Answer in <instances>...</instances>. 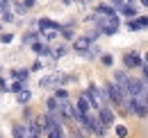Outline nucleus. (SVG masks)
<instances>
[{"instance_id":"nucleus-13","label":"nucleus","mask_w":148,"mask_h":138,"mask_svg":"<svg viewBox=\"0 0 148 138\" xmlns=\"http://www.w3.org/2000/svg\"><path fill=\"white\" fill-rule=\"evenodd\" d=\"M30 48H32V50L37 52L39 57H48V54H53V50H50V48H48L46 43H41V41H37V43H32Z\"/></svg>"},{"instance_id":"nucleus-25","label":"nucleus","mask_w":148,"mask_h":138,"mask_svg":"<svg viewBox=\"0 0 148 138\" xmlns=\"http://www.w3.org/2000/svg\"><path fill=\"white\" fill-rule=\"evenodd\" d=\"M41 36L46 41H55L57 36H59V30H46V32H41Z\"/></svg>"},{"instance_id":"nucleus-16","label":"nucleus","mask_w":148,"mask_h":138,"mask_svg":"<svg viewBox=\"0 0 148 138\" xmlns=\"http://www.w3.org/2000/svg\"><path fill=\"white\" fill-rule=\"evenodd\" d=\"M14 79H18V82H27V77H30V70L27 68H18V70H12L9 72Z\"/></svg>"},{"instance_id":"nucleus-2","label":"nucleus","mask_w":148,"mask_h":138,"mask_svg":"<svg viewBox=\"0 0 148 138\" xmlns=\"http://www.w3.org/2000/svg\"><path fill=\"white\" fill-rule=\"evenodd\" d=\"M103 91H105V95H107V100H110V102H114L116 106H123V102H125V95H123V91L116 86L114 82H107Z\"/></svg>"},{"instance_id":"nucleus-24","label":"nucleus","mask_w":148,"mask_h":138,"mask_svg":"<svg viewBox=\"0 0 148 138\" xmlns=\"http://www.w3.org/2000/svg\"><path fill=\"white\" fill-rule=\"evenodd\" d=\"M55 97L59 100V102L69 100V91H66V88H62V86H57V88H55Z\"/></svg>"},{"instance_id":"nucleus-30","label":"nucleus","mask_w":148,"mask_h":138,"mask_svg":"<svg viewBox=\"0 0 148 138\" xmlns=\"http://www.w3.org/2000/svg\"><path fill=\"white\" fill-rule=\"evenodd\" d=\"M134 20H137V25H139V30H146V27H148V16H137Z\"/></svg>"},{"instance_id":"nucleus-20","label":"nucleus","mask_w":148,"mask_h":138,"mask_svg":"<svg viewBox=\"0 0 148 138\" xmlns=\"http://www.w3.org/2000/svg\"><path fill=\"white\" fill-rule=\"evenodd\" d=\"M59 36H64L66 41H71V39H75V34H73V27H71V25H66V27L62 25V30H59Z\"/></svg>"},{"instance_id":"nucleus-22","label":"nucleus","mask_w":148,"mask_h":138,"mask_svg":"<svg viewBox=\"0 0 148 138\" xmlns=\"http://www.w3.org/2000/svg\"><path fill=\"white\" fill-rule=\"evenodd\" d=\"M0 20H2V23H14V20H16V14H14L12 9H7V12L0 14Z\"/></svg>"},{"instance_id":"nucleus-42","label":"nucleus","mask_w":148,"mask_h":138,"mask_svg":"<svg viewBox=\"0 0 148 138\" xmlns=\"http://www.w3.org/2000/svg\"><path fill=\"white\" fill-rule=\"evenodd\" d=\"M0 34H2V20H0Z\"/></svg>"},{"instance_id":"nucleus-37","label":"nucleus","mask_w":148,"mask_h":138,"mask_svg":"<svg viewBox=\"0 0 148 138\" xmlns=\"http://www.w3.org/2000/svg\"><path fill=\"white\" fill-rule=\"evenodd\" d=\"M0 91L7 93V82H5V77H0Z\"/></svg>"},{"instance_id":"nucleus-5","label":"nucleus","mask_w":148,"mask_h":138,"mask_svg":"<svg viewBox=\"0 0 148 138\" xmlns=\"http://www.w3.org/2000/svg\"><path fill=\"white\" fill-rule=\"evenodd\" d=\"M123 66L125 68H141L144 59H141L139 52H128V54H123Z\"/></svg>"},{"instance_id":"nucleus-36","label":"nucleus","mask_w":148,"mask_h":138,"mask_svg":"<svg viewBox=\"0 0 148 138\" xmlns=\"http://www.w3.org/2000/svg\"><path fill=\"white\" fill-rule=\"evenodd\" d=\"M141 72H144V79L148 82V64H144V66H141Z\"/></svg>"},{"instance_id":"nucleus-15","label":"nucleus","mask_w":148,"mask_h":138,"mask_svg":"<svg viewBox=\"0 0 148 138\" xmlns=\"http://www.w3.org/2000/svg\"><path fill=\"white\" fill-rule=\"evenodd\" d=\"M119 14L125 18H137V7L134 5H123L121 9H119Z\"/></svg>"},{"instance_id":"nucleus-3","label":"nucleus","mask_w":148,"mask_h":138,"mask_svg":"<svg viewBox=\"0 0 148 138\" xmlns=\"http://www.w3.org/2000/svg\"><path fill=\"white\" fill-rule=\"evenodd\" d=\"M87 95H89V100H91L93 109H100V106H105V102H107V95H105V91L98 86H89L87 88Z\"/></svg>"},{"instance_id":"nucleus-29","label":"nucleus","mask_w":148,"mask_h":138,"mask_svg":"<svg viewBox=\"0 0 148 138\" xmlns=\"http://www.w3.org/2000/svg\"><path fill=\"white\" fill-rule=\"evenodd\" d=\"M100 64L110 68V66H114V57L112 54H100Z\"/></svg>"},{"instance_id":"nucleus-12","label":"nucleus","mask_w":148,"mask_h":138,"mask_svg":"<svg viewBox=\"0 0 148 138\" xmlns=\"http://www.w3.org/2000/svg\"><path fill=\"white\" fill-rule=\"evenodd\" d=\"M39 30L41 32H46V30H62V25L50 20V18H39Z\"/></svg>"},{"instance_id":"nucleus-35","label":"nucleus","mask_w":148,"mask_h":138,"mask_svg":"<svg viewBox=\"0 0 148 138\" xmlns=\"http://www.w3.org/2000/svg\"><path fill=\"white\" fill-rule=\"evenodd\" d=\"M71 138H84V136H82L80 129H73V131H71Z\"/></svg>"},{"instance_id":"nucleus-23","label":"nucleus","mask_w":148,"mask_h":138,"mask_svg":"<svg viewBox=\"0 0 148 138\" xmlns=\"http://www.w3.org/2000/svg\"><path fill=\"white\" fill-rule=\"evenodd\" d=\"M66 54H69V45H57L55 50H53V57H57V59H62Z\"/></svg>"},{"instance_id":"nucleus-4","label":"nucleus","mask_w":148,"mask_h":138,"mask_svg":"<svg viewBox=\"0 0 148 138\" xmlns=\"http://www.w3.org/2000/svg\"><path fill=\"white\" fill-rule=\"evenodd\" d=\"M144 91H146V79H137V77H130V82H128V95H130V97L144 95Z\"/></svg>"},{"instance_id":"nucleus-26","label":"nucleus","mask_w":148,"mask_h":138,"mask_svg":"<svg viewBox=\"0 0 148 138\" xmlns=\"http://www.w3.org/2000/svg\"><path fill=\"white\" fill-rule=\"evenodd\" d=\"M46 134H48V138H66L62 127H55V129H50V131H46Z\"/></svg>"},{"instance_id":"nucleus-40","label":"nucleus","mask_w":148,"mask_h":138,"mask_svg":"<svg viewBox=\"0 0 148 138\" xmlns=\"http://www.w3.org/2000/svg\"><path fill=\"white\" fill-rule=\"evenodd\" d=\"M144 64H148V52H146V54H144Z\"/></svg>"},{"instance_id":"nucleus-18","label":"nucleus","mask_w":148,"mask_h":138,"mask_svg":"<svg viewBox=\"0 0 148 138\" xmlns=\"http://www.w3.org/2000/svg\"><path fill=\"white\" fill-rule=\"evenodd\" d=\"M39 39H41L39 32H27V34L23 36V43H25V45H32V43H37Z\"/></svg>"},{"instance_id":"nucleus-7","label":"nucleus","mask_w":148,"mask_h":138,"mask_svg":"<svg viewBox=\"0 0 148 138\" xmlns=\"http://www.w3.org/2000/svg\"><path fill=\"white\" fill-rule=\"evenodd\" d=\"M62 79H64V77H62L59 72H53V75H46V77H41V79H39V86H41V88L59 86V84H62Z\"/></svg>"},{"instance_id":"nucleus-41","label":"nucleus","mask_w":148,"mask_h":138,"mask_svg":"<svg viewBox=\"0 0 148 138\" xmlns=\"http://www.w3.org/2000/svg\"><path fill=\"white\" fill-rule=\"evenodd\" d=\"M141 5H144V7H148V0H141Z\"/></svg>"},{"instance_id":"nucleus-43","label":"nucleus","mask_w":148,"mask_h":138,"mask_svg":"<svg viewBox=\"0 0 148 138\" xmlns=\"http://www.w3.org/2000/svg\"><path fill=\"white\" fill-rule=\"evenodd\" d=\"M0 138H2V136H0Z\"/></svg>"},{"instance_id":"nucleus-32","label":"nucleus","mask_w":148,"mask_h":138,"mask_svg":"<svg viewBox=\"0 0 148 138\" xmlns=\"http://www.w3.org/2000/svg\"><path fill=\"white\" fill-rule=\"evenodd\" d=\"M98 54H100V48H98V45H91V48L87 50V57H98Z\"/></svg>"},{"instance_id":"nucleus-34","label":"nucleus","mask_w":148,"mask_h":138,"mask_svg":"<svg viewBox=\"0 0 148 138\" xmlns=\"http://www.w3.org/2000/svg\"><path fill=\"white\" fill-rule=\"evenodd\" d=\"M21 2H23V5H25V7H27V9H32V7H34V5H37V0H21Z\"/></svg>"},{"instance_id":"nucleus-10","label":"nucleus","mask_w":148,"mask_h":138,"mask_svg":"<svg viewBox=\"0 0 148 138\" xmlns=\"http://www.w3.org/2000/svg\"><path fill=\"white\" fill-rule=\"evenodd\" d=\"M128 82H130V77L125 72H114V84L123 91V95H128Z\"/></svg>"},{"instance_id":"nucleus-21","label":"nucleus","mask_w":148,"mask_h":138,"mask_svg":"<svg viewBox=\"0 0 148 138\" xmlns=\"http://www.w3.org/2000/svg\"><path fill=\"white\" fill-rule=\"evenodd\" d=\"M30 97H32V93H30L27 88H23V91H21L18 95H16V100H18V104H27V102H30Z\"/></svg>"},{"instance_id":"nucleus-28","label":"nucleus","mask_w":148,"mask_h":138,"mask_svg":"<svg viewBox=\"0 0 148 138\" xmlns=\"http://www.w3.org/2000/svg\"><path fill=\"white\" fill-rule=\"evenodd\" d=\"M23 82H18V79H14V82H12V86H9V91H12V93H16V95H18L21 91H23Z\"/></svg>"},{"instance_id":"nucleus-17","label":"nucleus","mask_w":148,"mask_h":138,"mask_svg":"<svg viewBox=\"0 0 148 138\" xmlns=\"http://www.w3.org/2000/svg\"><path fill=\"white\" fill-rule=\"evenodd\" d=\"M12 136H14V138H27V127L14 124V127H12Z\"/></svg>"},{"instance_id":"nucleus-14","label":"nucleus","mask_w":148,"mask_h":138,"mask_svg":"<svg viewBox=\"0 0 148 138\" xmlns=\"http://www.w3.org/2000/svg\"><path fill=\"white\" fill-rule=\"evenodd\" d=\"M96 14H100V16H119V12L112 5H98L96 7Z\"/></svg>"},{"instance_id":"nucleus-27","label":"nucleus","mask_w":148,"mask_h":138,"mask_svg":"<svg viewBox=\"0 0 148 138\" xmlns=\"http://www.w3.org/2000/svg\"><path fill=\"white\" fill-rule=\"evenodd\" d=\"M25 12H27V7H25L21 0H16V5H14V14H16V16H23Z\"/></svg>"},{"instance_id":"nucleus-31","label":"nucleus","mask_w":148,"mask_h":138,"mask_svg":"<svg viewBox=\"0 0 148 138\" xmlns=\"http://www.w3.org/2000/svg\"><path fill=\"white\" fill-rule=\"evenodd\" d=\"M12 41H14V34H9V32H7V34H5V32L0 34V43H12Z\"/></svg>"},{"instance_id":"nucleus-38","label":"nucleus","mask_w":148,"mask_h":138,"mask_svg":"<svg viewBox=\"0 0 148 138\" xmlns=\"http://www.w3.org/2000/svg\"><path fill=\"white\" fill-rule=\"evenodd\" d=\"M41 68H43V64H41V61H37V64L32 66V70H41Z\"/></svg>"},{"instance_id":"nucleus-11","label":"nucleus","mask_w":148,"mask_h":138,"mask_svg":"<svg viewBox=\"0 0 148 138\" xmlns=\"http://www.w3.org/2000/svg\"><path fill=\"white\" fill-rule=\"evenodd\" d=\"M91 131L93 134H96V136H105V134H107V127H105V124H103V122H100V118H93L91 116Z\"/></svg>"},{"instance_id":"nucleus-33","label":"nucleus","mask_w":148,"mask_h":138,"mask_svg":"<svg viewBox=\"0 0 148 138\" xmlns=\"http://www.w3.org/2000/svg\"><path fill=\"white\" fill-rule=\"evenodd\" d=\"M116 136H119V138H125V136H128V129H125L123 124H119V127H116Z\"/></svg>"},{"instance_id":"nucleus-6","label":"nucleus","mask_w":148,"mask_h":138,"mask_svg":"<svg viewBox=\"0 0 148 138\" xmlns=\"http://www.w3.org/2000/svg\"><path fill=\"white\" fill-rule=\"evenodd\" d=\"M91 39H89V36H77V39H75L73 41V50L77 52V54H87V50H89V48H91Z\"/></svg>"},{"instance_id":"nucleus-39","label":"nucleus","mask_w":148,"mask_h":138,"mask_svg":"<svg viewBox=\"0 0 148 138\" xmlns=\"http://www.w3.org/2000/svg\"><path fill=\"white\" fill-rule=\"evenodd\" d=\"M144 100H146V104H148V86H146V91H144Z\"/></svg>"},{"instance_id":"nucleus-1","label":"nucleus","mask_w":148,"mask_h":138,"mask_svg":"<svg viewBox=\"0 0 148 138\" xmlns=\"http://www.w3.org/2000/svg\"><path fill=\"white\" fill-rule=\"evenodd\" d=\"M93 23L98 25V32L105 36H112L119 32V27H121V18L119 16H100V14H96L93 18Z\"/></svg>"},{"instance_id":"nucleus-19","label":"nucleus","mask_w":148,"mask_h":138,"mask_svg":"<svg viewBox=\"0 0 148 138\" xmlns=\"http://www.w3.org/2000/svg\"><path fill=\"white\" fill-rule=\"evenodd\" d=\"M59 100H57V97H48V100H46V109H48V113H53V111H59Z\"/></svg>"},{"instance_id":"nucleus-9","label":"nucleus","mask_w":148,"mask_h":138,"mask_svg":"<svg viewBox=\"0 0 148 138\" xmlns=\"http://www.w3.org/2000/svg\"><path fill=\"white\" fill-rule=\"evenodd\" d=\"M98 118H100V122H103L105 127H112V124H114V111L107 109V106H100V109H98Z\"/></svg>"},{"instance_id":"nucleus-8","label":"nucleus","mask_w":148,"mask_h":138,"mask_svg":"<svg viewBox=\"0 0 148 138\" xmlns=\"http://www.w3.org/2000/svg\"><path fill=\"white\" fill-rule=\"evenodd\" d=\"M75 106H77V113H82V116H87V113L93 109V104H91V100H89L87 93H82V95L77 97V104H75Z\"/></svg>"}]
</instances>
